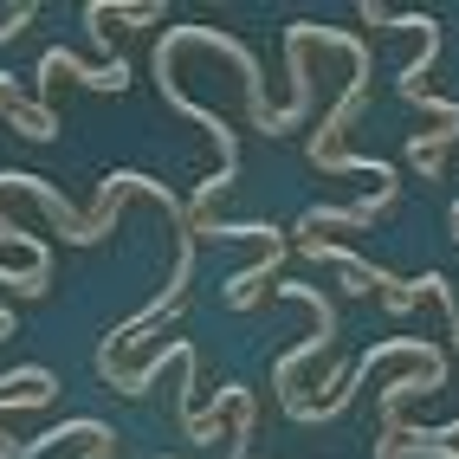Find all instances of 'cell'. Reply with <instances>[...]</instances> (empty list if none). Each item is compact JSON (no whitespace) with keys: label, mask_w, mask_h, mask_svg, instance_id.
<instances>
[{"label":"cell","mask_w":459,"mask_h":459,"mask_svg":"<svg viewBox=\"0 0 459 459\" xmlns=\"http://www.w3.org/2000/svg\"><path fill=\"white\" fill-rule=\"evenodd\" d=\"M317 39L350 58V84H343V98L324 110V124L311 130V162H317L324 175H376V188H382V181H394V169L376 162V156H350V149H343L350 117L362 110V98H369V46H362L356 33H343V26H317Z\"/></svg>","instance_id":"6da1fadb"},{"label":"cell","mask_w":459,"mask_h":459,"mask_svg":"<svg viewBox=\"0 0 459 459\" xmlns=\"http://www.w3.org/2000/svg\"><path fill=\"white\" fill-rule=\"evenodd\" d=\"M285 298H298V304H311V311H317V330L304 336L298 350H285L279 362H272V388H279V402H285V414H291V408H298V369H304V362H317V356L336 343V311H330V298H324L317 285H285Z\"/></svg>","instance_id":"7a4b0ae2"},{"label":"cell","mask_w":459,"mask_h":459,"mask_svg":"<svg viewBox=\"0 0 459 459\" xmlns=\"http://www.w3.org/2000/svg\"><path fill=\"white\" fill-rule=\"evenodd\" d=\"M39 110H52V91L58 84H91V91H117V98H124V84H130V65H124V58H104V65H84V58L78 52H65V46H52V52H39Z\"/></svg>","instance_id":"3957f363"},{"label":"cell","mask_w":459,"mask_h":459,"mask_svg":"<svg viewBox=\"0 0 459 459\" xmlns=\"http://www.w3.org/2000/svg\"><path fill=\"white\" fill-rule=\"evenodd\" d=\"M402 201V181H382V188L369 195V201H356V207H317V213H304L298 221V233L304 239H324V233H350V227H376L382 213Z\"/></svg>","instance_id":"277c9868"},{"label":"cell","mask_w":459,"mask_h":459,"mask_svg":"<svg viewBox=\"0 0 459 459\" xmlns=\"http://www.w3.org/2000/svg\"><path fill=\"white\" fill-rule=\"evenodd\" d=\"M298 253L304 259H324V265H336V279H343V291L350 298H369V291H382L394 272H382V265H369V259H356V253H343L336 239H298Z\"/></svg>","instance_id":"5b68a950"},{"label":"cell","mask_w":459,"mask_h":459,"mask_svg":"<svg viewBox=\"0 0 459 459\" xmlns=\"http://www.w3.org/2000/svg\"><path fill=\"white\" fill-rule=\"evenodd\" d=\"M0 117H13V130H20V136H33V143L58 136V117L39 110L33 98H26V91L13 84V72H0Z\"/></svg>","instance_id":"8992f818"},{"label":"cell","mask_w":459,"mask_h":459,"mask_svg":"<svg viewBox=\"0 0 459 459\" xmlns=\"http://www.w3.org/2000/svg\"><path fill=\"white\" fill-rule=\"evenodd\" d=\"M110 453H117V434H110L104 420H91V427H84V453H78V459H110Z\"/></svg>","instance_id":"52a82bcc"},{"label":"cell","mask_w":459,"mask_h":459,"mask_svg":"<svg viewBox=\"0 0 459 459\" xmlns=\"http://www.w3.org/2000/svg\"><path fill=\"white\" fill-rule=\"evenodd\" d=\"M446 227H453V239H459V201H453V213H446Z\"/></svg>","instance_id":"ba28073f"}]
</instances>
